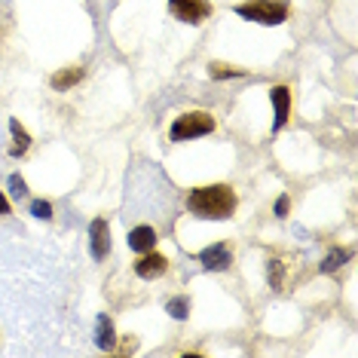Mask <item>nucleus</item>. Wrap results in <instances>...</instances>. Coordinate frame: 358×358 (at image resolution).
<instances>
[{
    "label": "nucleus",
    "mask_w": 358,
    "mask_h": 358,
    "mask_svg": "<svg viewBox=\"0 0 358 358\" xmlns=\"http://www.w3.org/2000/svg\"><path fill=\"white\" fill-rule=\"evenodd\" d=\"M0 215H10V202H6L3 193H0Z\"/></svg>",
    "instance_id": "aec40b11"
},
{
    "label": "nucleus",
    "mask_w": 358,
    "mask_h": 358,
    "mask_svg": "<svg viewBox=\"0 0 358 358\" xmlns=\"http://www.w3.org/2000/svg\"><path fill=\"white\" fill-rule=\"evenodd\" d=\"M153 245H157V230L153 227H135L132 233H129V248L138 251V255H144V251H153Z\"/></svg>",
    "instance_id": "1a4fd4ad"
},
{
    "label": "nucleus",
    "mask_w": 358,
    "mask_h": 358,
    "mask_svg": "<svg viewBox=\"0 0 358 358\" xmlns=\"http://www.w3.org/2000/svg\"><path fill=\"white\" fill-rule=\"evenodd\" d=\"M349 257H352V251H349V248H334V251H328V255H324V260H322V273L340 270V266H343Z\"/></svg>",
    "instance_id": "ddd939ff"
},
{
    "label": "nucleus",
    "mask_w": 358,
    "mask_h": 358,
    "mask_svg": "<svg viewBox=\"0 0 358 358\" xmlns=\"http://www.w3.org/2000/svg\"><path fill=\"white\" fill-rule=\"evenodd\" d=\"M166 270H169V260H166V255H157V251H144L135 264V273L141 275V279H159Z\"/></svg>",
    "instance_id": "0eeeda50"
},
{
    "label": "nucleus",
    "mask_w": 358,
    "mask_h": 358,
    "mask_svg": "<svg viewBox=\"0 0 358 358\" xmlns=\"http://www.w3.org/2000/svg\"><path fill=\"white\" fill-rule=\"evenodd\" d=\"M199 260H202V266L206 270H227V266L233 264V255H230V248L224 245V242H215V245H208V248H202L199 251Z\"/></svg>",
    "instance_id": "6e6552de"
},
{
    "label": "nucleus",
    "mask_w": 358,
    "mask_h": 358,
    "mask_svg": "<svg viewBox=\"0 0 358 358\" xmlns=\"http://www.w3.org/2000/svg\"><path fill=\"white\" fill-rule=\"evenodd\" d=\"M288 211H291V199L288 196L275 199V217H288Z\"/></svg>",
    "instance_id": "6ab92c4d"
},
{
    "label": "nucleus",
    "mask_w": 358,
    "mask_h": 358,
    "mask_svg": "<svg viewBox=\"0 0 358 358\" xmlns=\"http://www.w3.org/2000/svg\"><path fill=\"white\" fill-rule=\"evenodd\" d=\"M10 193H13V196H25V193H28L25 178H22V175H10Z\"/></svg>",
    "instance_id": "a211bd4d"
},
{
    "label": "nucleus",
    "mask_w": 358,
    "mask_h": 358,
    "mask_svg": "<svg viewBox=\"0 0 358 358\" xmlns=\"http://www.w3.org/2000/svg\"><path fill=\"white\" fill-rule=\"evenodd\" d=\"M169 10L178 22H187V25H202V22L211 15V3L208 0H169Z\"/></svg>",
    "instance_id": "20e7f679"
},
{
    "label": "nucleus",
    "mask_w": 358,
    "mask_h": 358,
    "mask_svg": "<svg viewBox=\"0 0 358 358\" xmlns=\"http://www.w3.org/2000/svg\"><path fill=\"white\" fill-rule=\"evenodd\" d=\"M236 202L239 199H236V190L230 184H206L190 190L187 208L202 221H227V217H233Z\"/></svg>",
    "instance_id": "f257e3e1"
},
{
    "label": "nucleus",
    "mask_w": 358,
    "mask_h": 358,
    "mask_svg": "<svg viewBox=\"0 0 358 358\" xmlns=\"http://www.w3.org/2000/svg\"><path fill=\"white\" fill-rule=\"evenodd\" d=\"M208 74L215 77V80H233V77H245V68H233V64L211 62L208 64Z\"/></svg>",
    "instance_id": "4468645a"
},
{
    "label": "nucleus",
    "mask_w": 358,
    "mask_h": 358,
    "mask_svg": "<svg viewBox=\"0 0 358 358\" xmlns=\"http://www.w3.org/2000/svg\"><path fill=\"white\" fill-rule=\"evenodd\" d=\"M211 132H215V117L206 110H190L175 120L169 135H172V141H193V138H202Z\"/></svg>",
    "instance_id": "7ed1b4c3"
},
{
    "label": "nucleus",
    "mask_w": 358,
    "mask_h": 358,
    "mask_svg": "<svg viewBox=\"0 0 358 358\" xmlns=\"http://www.w3.org/2000/svg\"><path fill=\"white\" fill-rule=\"evenodd\" d=\"M233 13L248 22H257V25H282L291 15V6L285 0H248V3L236 6Z\"/></svg>",
    "instance_id": "f03ea898"
},
{
    "label": "nucleus",
    "mask_w": 358,
    "mask_h": 358,
    "mask_svg": "<svg viewBox=\"0 0 358 358\" xmlns=\"http://www.w3.org/2000/svg\"><path fill=\"white\" fill-rule=\"evenodd\" d=\"M282 279H285V264H282V260H270V288L279 291Z\"/></svg>",
    "instance_id": "dca6fc26"
},
{
    "label": "nucleus",
    "mask_w": 358,
    "mask_h": 358,
    "mask_svg": "<svg viewBox=\"0 0 358 358\" xmlns=\"http://www.w3.org/2000/svg\"><path fill=\"white\" fill-rule=\"evenodd\" d=\"M31 215L40 217V221H50V217H52V206H50V202H43V199H34V202H31Z\"/></svg>",
    "instance_id": "f3484780"
},
{
    "label": "nucleus",
    "mask_w": 358,
    "mask_h": 358,
    "mask_svg": "<svg viewBox=\"0 0 358 358\" xmlns=\"http://www.w3.org/2000/svg\"><path fill=\"white\" fill-rule=\"evenodd\" d=\"M80 80H83V68H62V71H55L52 74V89L55 92H68L71 86H77Z\"/></svg>",
    "instance_id": "9d476101"
},
{
    "label": "nucleus",
    "mask_w": 358,
    "mask_h": 358,
    "mask_svg": "<svg viewBox=\"0 0 358 358\" xmlns=\"http://www.w3.org/2000/svg\"><path fill=\"white\" fill-rule=\"evenodd\" d=\"M95 343H99V349H104V352H110L113 346H117V334H113V324L108 315H99V334H95Z\"/></svg>",
    "instance_id": "f8f14e48"
},
{
    "label": "nucleus",
    "mask_w": 358,
    "mask_h": 358,
    "mask_svg": "<svg viewBox=\"0 0 358 358\" xmlns=\"http://www.w3.org/2000/svg\"><path fill=\"white\" fill-rule=\"evenodd\" d=\"M10 132H13V148H10V153H13V157H22V153H25L28 148H31V135L25 132V126H22L19 123V120H10Z\"/></svg>",
    "instance_id": "9b49d317"
},
{
    "label": "nucleus",
    "mask_w": 358,
    "mask_h": 358,
    "mask_svg": "<svg viewBox=\"0 0 358 358\" xmlns=\"http://www.w3.org/2000/svg\"><path fill=\"white\" fill-rule=\"evenodd\" d=\"M89 251H92L95 260H104L110 255V227L104 217H95L92 227H89Z\"/></svg>",
    "instance_id": "39448f33"
},
{
    "label": "nucleus",
    "mask_w": 358,
    "mask_h": 358,
    "mask_svg": "<svg viewBox=\"0 0 358 358\" xmlns=\"http://www.w3.org/2000/svg\"><path fill=\"white\" fill-rule=\"evenodd\" d=\"M166 313L172 315V319L184 322L187 315H190V300H187V297H172V300L166 303Z\"/></svg>",
    "instance_id": "2eb2a0df"
},
{
    "label": "nucleus",
    "mask_w": 358,
    "mask_h": 358,
    "mask_svg": "<svg viewBox=\"0 0 358 358\" xmlns=\"http://www.w3.org/2000/svg\"><path fill=\"white\" fill-rule=\"evenodd\" d=\"M270 101H273V110H275L273 132H282L285 123L291 120V89H288V86H273Z\"/></svg>",
    "instance_id": "423d86ee"
}]
</instances>
